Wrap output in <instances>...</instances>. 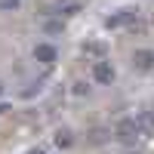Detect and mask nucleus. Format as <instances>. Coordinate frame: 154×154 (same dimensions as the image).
Returning a JSON list of instances; mask_svg holds the SVG:
<instances>
[{
	"instance_id": "nucleus-12",
	"label": "nucleus",
	"mask_w": 154,
	"mask_h": 154,
	"mask_svg": "<svg viewBox=\"0 0 154 154\" xmlns=\"http://www.w3.org/2000/svg\"><path fill=\"white\" fill-rule=\"evenodd\" d=\"M93 142H105V130H96L93 133Z\"/></svg>"
},
{
	"instance_id": "nucleus-8",
	"label": "nucleus",
	"mask_w": 154,
	"mask_h": 154,
	"mask_svg": "<svg viewBox=\"0 0 154 154\" xmlns=\"http://www.w3.org/2000/svg\"><path fill=\"white\" fill-rule=\"evenodd\" d=\"M71 142H74V139H71L68 130H59V133H56V145H59V148H71Z\"/></svg>"
},
{
	"instance_id": "nucleus-7",
	"label": "nucleus",
	"mask_w": 154,
	"mask_h": 154,
	"mask_svg": "<svg viewBox=\"0 0 154 154\" xmlns=\"http://www.w3.org/2000/svg\"><path fill=\"white\" fill-rule=\"evenodd\" d=\"M59 12H62V16H77V12H80V0H68V3H62Z\"/></svg>"
},
{
	"instance_id": "nucleus-15",
	"label": "nucleus",
	"mask_w": 154,
	"mask_h": 154,
	"mask_svg": "<svg viewBox=\"0 0 154 154\" xmlns=\"http://www.w3.org/2000/svg\"><path fill=\"white\" fill-rule=\"evenodd\" d=\"M0 96H3V83H0Z\"/></svg>"
},
{
	"instance_id": "nucleus-4",
	"label": "nucleus",
	"mask_w": 154,
	"mask_h": 154,
	"mask_svg": "<svg viewBox=\"0 0 154 154\" xmlns=\"http://www.w3.org/2000/svg\"><path fill=\"white\" fill-rule=\"evenodd\" d=\"M133 68H136V71H151V68H154V49H136Z\"/></svg>"
},
{
	"instance_id": "nucleus-11",
	"label": "nucleus",
	"mask_w": 154,
	"mask_h": 154,
	"mask_svg": "<svg viewBox=\"0 0 154 154\" xmlns=\"http://www.w3.org/2000/svg\"><path fill=\"white\" fill-rule=\"evenodd\" d=\"M19 6H22V0H0V9H6V12L19 9Z\"/></svg>"
},
{
	"instance_id": "nucleus-1",
	"label": "nucleus",
	"mask_w": 154,
	"mask_h": 154,
	"mask_svg": "<svg viewBox=\"0 0 154 154\" xmlns=\"http://www.w3.org/2000/svg\"><path fill=\"white\" fill-rule=\"evenodd\" d=\"M114 139H117V142H123V145L136 142V139H139L136 117H123V120H117V126H114Z\"/></svg>"
},
{
	"instance_id": "nucleus-5",
	"label": "nucleus",
	"mask_w": 154,
	"mask_h": 154,
	"mask_svg": "<svg viewBox=\"0 0 154 154\" xmlns=\"http://www.w3.org/2000/svg\"><path fill=\"white\" fill-rule=\"evenodd\" d=\"M136 126H139V136H154V114L151 111H139L136 114Z\"/></svg>"
},
{
	"instance_id": "nucleus-14",
	"label": "nucleus",
	"mask_w": 154,
	"mask_h": 154,
	"mask_svg": "<svg viewBox=\"0 0 154 154\" xmlns=\"http://www.w3.org/2000/svg\"><path fill=\"white\" fill-rule=\"evenodd\" d=\"M3 111H6V105H0V114H3Z\"/></svg>"
},
{
	"instance_id": "nucleus-2",
	"label": "nucleus",
	"mask_w": 154,
	"mask_h": 154,
	"mask_svg": "<svg viewBox=\"0 0 154 154\" xmlns=\"http://www.w3.org/2000/svg\"><path fill=\"white\" fill-rule=\"evenodd\" d=\"M114 77H117V74H114V65H111V62L99 59L96 65H93V80H96V83H102V86H111V83H114Z\"/></svg>"
},
{
	"instance_id": "nucleus-3",
	"label": "nucleus",
	"mask_w": 154,
	"mask_h": 154,
	"mask_svg": "<svg viewBox=\"0 0 154 154\" xmlns=\"http://www.w3.org/2000/svg\"><path fill=\"white\" fill-rule=\"evenodd\" d=\"M34 59L40 62V65H56L59 49H56L53 43H37V46H34Z\"/></svg>"
},
{
	"instance_id": "nucleus-9",
	"label": "nucleus",
	"mask_w": 154,
	"mask_h": 154,
	"mask_svg": "<svg viewBox=\"0 0 154 154\" xmlns=\"http://www.w3.org/2000/svg\"><path fill=\"white\" fill-rule=\"evenodd\" d=\"M83 53L99 56V59H102V56H105V46H102V43H86V46H83Z\"/></svg>"
},
{
	"instance_id": "nucleus-10",
	"label": "nucleus",
	"mask_w": 154,
	"mask_h": 154,
	"mask_svg": "<svg viewBox=\"0 0 154 154\" xmlns=\"http://www.w3.org/2000/svg\"><path fill=\"white\" fill-rule=\"evenodd\" d=\"M43 31H46V34H62V22H59V19L46 22V25H43Z\"/></svg>"
},
{
	"instance_id": "nucleus-6",
	"label": "nucleus",
	"mask_w": 154,
	"mask_h": 154,
	"mask_svg": "<svg viewBox=\"0 0 154 154\" xmlns=\"http://www.w3.org/2000/svg\"><path fill=\"white\" fill-rule=\"evenodd\" d=\"M133 16H136L133 9H120L117 16H108V19H105V28H120V25H126Z\"/></svg>"
},
{
	"instance_id": "nucleus-13",
	"label": "nucleus",
	"mask_w": 154,
	"mask_h": 154,
	"mask_svg": "<svg viewBox=\"0 0 154 154\" xmlns=\"http://www.w3.org/2000/svg\"><path fill=\"white\" fill-rule=\"evenodd\" d=\"M28 154H43V148H34V151H28Z\"/></svg>"
}]
</instances>
